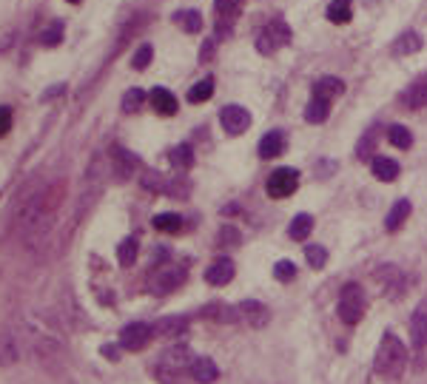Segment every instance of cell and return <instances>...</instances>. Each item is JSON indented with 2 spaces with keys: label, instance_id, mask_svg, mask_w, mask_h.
Returning <instances> with one entry per match:
<instances>
[{
  "label": "cell",
  "instance_id": "cell-31",
  "mask_svg": "<svg viewBox=\"0 0 427 384\" xmlns=\"http://www.w3.org/2000/svg\"><path fill=\"white\" fill-rule=\"evenodd\" d=\"M143 103H146V94H143L140 89H131V91H126V94H123V111H129V114L140 111V108H143Z\"/></svg>",
  "mask_w": 427,
  "mask_h": 384
},
{
  "label": "cell",
  "instance_id": "cell-39",
  "mask_svg": "<svg viewBox=\"0 0 427 384\" xmlns=\"http://www.w3.org/2000/svg\"><path fill=\"white\" fill-rule=\"evenodd\" d=\"M11 128V111L6 106H0V137H6Z\"/></svg>",
  "mask_w": 427,
  "mask_h": 384
},
{
  "label": "cell",
  "instance_id": "cell-2",
  "mask_svg": "<svg viewBox=\"0 0 427 384\" xmlns=\"http://www.w3.org/2000/svg\"><path fill=\"white\" fill-rule=\"evenodd\" d=\"M365 316V293L359 285H345L339 293V319L345 325H356Z\"/></svg>",
  "mask_w": 427,
  "mask_h": 384
},
{
  "label": "cell",
  "instance_id": "cell-26",
  "mask_svg": "<svg viewBox=\"0 0 427 384\" xmlns=\"http://www.w3.org/2000/svg\"><path fill=\"white\" fill-rule=\"evenodd\" d=\"M169 160H171V166H174L177 171H186V168L194 166V151H191V146H177Z\"/></svg>",
  "mask_w": 427,
  "mask_h": 384
},
{
  "label": "cell",
  "instance_id": "cell-30",
  "mask_svg": "<svg viewBox=\"0 0 427 384\" xmlns=\"http://www.w3.org/2000/svg\"><path fill=\"white\" fill-rule=\"evenodd\" d=\"M388 140H391V143H393L396 148H402V151L413 146V134H411V131H408L405 126H393V128L388 131Z\"/></svg>",
  "mask_w": 427,
  "mask_h": 384
},
{
  "label": "cell",
  "instance_id": "cell-17",
  "mask_svg": "<svg viewBox=\"0 0 427 384\" xmlns=\"http://www.w3.org/2000/svg\"><path fill=\"white\" fill-rule=\"evenodd\" d=\"M186 328H189V322H186L183 316H169V319H160V322L154 325V333H157V336H166V339H174V336H183Z\"/></svg>",
  "mask_w": 427,
  "mask_h": 384
},
{
  "label": "cell",
  "instance_id": "cell-22",
  "mask_svg": "<svg viewBox=\"0 0 427 384\" xmlns=\"http://www.w3.org/2000/svg\"><path fill=\"white\" fill-rule=\"evenodd\" d=\"M331 114V100H322V97H313L305 108V120L308 123H325Z\"/></svg>",
  "mask_w": 427,
  "mask_h": 384
},
{
  "label": "cell",
  "instance_id": "cell-25",
  "mask_svg": "<svg viewBox=\"0 0 427 384\" xmlns=\"http://www.w3.org/2000/svg\"><path fill=\"white\" fill-rule=\"evenodd\" d=\"M174 20H177V26L183 29V31H200L203 29V14L200 11H194V9H189V11H180V14H174Z\"/></svg>",
  "mask_w": 427,
  "mask_h": 384
},
{
  "label": "cell",
  "instance_id": "cell-23",
  "mask_svg": "<svg viewBox=\"0 0 427 384\" xmlns=\"http://www.w3.org/2000/svg\"><path fill=\"white\" fill-rule=\"evenodd\" d=\"M422 49V37L416 34V31H405L396 43H393V54H413V51H419Z\"/></svg>",
  "mask_w": 427,
  "mask_h": 384
},
{
  "label": "cell",
  "instance_id": "cell-35",
  "mask_svg": "<svg viewBox=\"0 0 427 384\" xmlns=\"http://www.w3.org/2000/svg\"><path fill=\"white\" fill-rule=\"evenodd\" d=\"M239 9H242V0H216V11L225 20H233L239 14Z\"/></svg>",
  "mask_w": 427,
  "mask_h": 384
},
{
  "label": "cell",
  "instance_id": "cell-27",
  "mask_svg": "<svg viewBox=\"0 0 427 384\" xmlns=\"http://www.w3.org/2000/svg\"><path fill=\"white\" fill-rule=\"evenodd\" d=\"M154 228L163 231V233H177L183 228V219L177 213H157L154 216Z\"/></svg>",
  "mask_w": 427,
  "mask_h": 384
},
{
  "label": "cell",
  "instance_id": "cell-4",
  "mask_svg": "<svg viewBox=\"0 0 427 384\" xmlns=\"http://www.w3.org/2000/svg\"><path fill=\"white\" fill-rule=\"evenodd\" d=\"M296 186H299V174L293 168H276L268 177L265 191H268V196H273V199H285V196H291V193L296 191Z\"/></svg>",
  "mask_w": 427,
  "mask_h": 384
},
{
  "label": "cell",
  "instance_id": "cell-8",
  "mask_svg": "<svg viewBox=\"0 0 427 384\" xmlns=\"http://www.w3.org/2000/svg\"><path fill=\"white\" fill-rule=\"evenodd\" d=\"M183 279H186V271L183 268H163L154 279H151V288L157 290V293H171L174 288H180L183 285Z\"/></svg>",
  "mask_w": 427,
  "mask_h": 384
},
{
  "label": "cell",
  "instance_id": "cell-28",
  "mask_svg": "<svg viewBox=\"0 0 427 384\" xmlns=\"http://www.w3.org/2000/svg\"><path fill=\"white\" fill-rule=\"evenodd\" d=\"M137 251H140L137 239H123V242H120V248H117V259H120V265H123V268L134 265V259H137Z\"/></svg>",
  "mask_w": 427,
  "mask_h": 384
},
{
  "label": "cell",
  "instance_id": "cell-41",
  "mask_svg": "<svg viewBox=\"0 0 427 384\" xmlns=\"http://www.w3.org/2000/svg\"><path fill=\"white\" fill-rule=\"evenodd\" d=\"M69 3H80V0H69Z\"/></svg>",
  "mask_w": 427,
  "mask_h": 384
},
{
  "label": "cell",
  "instance_id": "cell-9",
  "mask_svg": "<svg viewBox=\"0 0 427 384\" xmlns=\"http://www.w3.org/2000/svg\"><path fill=\"white\" fill-rule=\"evenodd\" d=\"M411 342L416 350H425L427 345V302H422L411 316Z\"/></svg>",
  "mask_w": 427,
  "mask_h": 384
},
{
  "label": "cell",
  "instance_id": "cell-37",
  "mask_svg": "<svg viewBox=\"0 0 427 384\" xmlns=\"http://www.w3.org/2000/svg\"><path fill=\"white\" fill-rule=\"evenodd\" d=\"M206 316H211L216 322H233L236 319V313L228 305H211V308H206Z\"/></svg>",
  "mask_w": 427,
  "mask_h": 384
},
{
  "label": "cell",
  "instance_id": "cell-6",
  "mask_svg": "<svg viewBox=\"0 0 427 384\" xmlns=\"http://www.w3.org/2000/svg\"><path fill=\"white\" fill-rule=\"evenodd\" d=\"M191 356H189V350L186 348H177V350H166L163 353V359H160V365H157V373H160V379H166L169 382V376H177V373H183L186 368H191Z\"/></svg>",
  "mask_w": 427,
  "mask_h": 384
},
{
  "label": "cell",
  "instance_id": "cell-33",
  "mask_svg": "<svg viewBox=\"0 0 427 384\" xmlns=\"http://www.w3.org/2000/svg\"><path fill=\"white\" fill-rule=\"evenodd\" d=\"M373 148H376V131H368V134L359 140V146H356V157H359V160H371V157H373Z\"/></svg>",
  "mask_w": 427,
  "mask_h": 384
},
{
  "label": "cell",
  "instance_id": "cell-3",
  "mask_svg": "<svg viewBox=\"0 0 427 384\" xmlns=\"http://www.w3.org/2000/svg\"><path fill=\"white\" fill-rule=\"evenodd\" d=\"M291 43V29L285 20H271L259 34H256V49L262 54H273L276 49L288 46Z\"/></svg>",
  "mask_w": 427,
  "mask_h": 384
},
{
  "label": "cell",
  "instance_id": "cell-11",
  "mask_svg": "<svg viewBox=\"0 0 427 384\" xmlns=\"http://www.w3.org/2000/svg\"><path fill=\"white\" fill-rule=\"evenodd\" d=\"M149 100H151V108H154L157 114H163V117L177 114V97H174L169 89H154Z\"/></svg>",
  "mask_w": 427,
  "mask_h": 384
},
{
  "label": "cell",
  "instance_id": "cell-19",
  "mask_svg": "<svg viewBox=\"0 0 427 384\" xmlns=\"http://www.w3.org/2000/svg\"><path fill=\"white\" fill-rule=\"evenodd\" d=\"M405 106L408 108H425L427 106V77H419L413 86L405 91Z\"/></svg>",
  "mask_w": 427,
  "mask_h": 384
},
{
  "label": "cell",
  "instance_id": "cell-13",
  "mask_svg": "<svg viewBox=\"0 0 427 384\" xmlns=\"http://www.w3.org/2000/svg\"><path fill=\"white\" fill-rule=\"evenodd\" d=\"M282 151H285V134L282 131H268L259 140V157L271 160V157H279Z\"/></svg>",
  "mask_w": 427,
  "mask_h": 384
},
{
  "label": "cell",
  "instance_id": "cell-10",
  "mask_svg": "<svg viewBox=\"0 0 427 384\" xmlns=\"http://www.w3.org/2000/svg\"><path fill=\"white\" fill-rule=\"evenodd\" d=\"M239 316H242L251 328H265V325H268V319H271L268 308H265L262 302H253V299H248V302H242V305H239Z\"/></svg>",
  "mask_w": 427,
  "mask_h": 384
},
{
  "label": "cell",
  "instance_id": "cell-5",
  "mask_svg": "<svg viewBox=\"0 0 427 384\" xmlns=\"http://www.w3.org/2000/svg\"><path fill=\"white\" fill-rule=\"evenodd\" d=\"M154 336V328L151 325H143V322H131L120 330V348L126 350H143Z\"/></svg>",
  "mask_w": 427,
  "mask_h": 384
},
{
  "label": "cell",
  "instance_id": "cell-15",
  "mask_svg": "<svg viewBox=\"0 0 427 384\" xmlns=\"http://www.w3.org/2000/svg\"><path fill=\"white\" fill-rule=\"evenodd\" d=\"M191 376L200 384H214L216 376H219V370H216V365H214L209 356H200V359L191 362Z\"/></svg>",
  "mask_w": 427,
  "mask_h": 384
},
{
  "label": "cell",
  "instance_id": "cell-38",
  "mask_svg": "<svg viewBox=\"0 0 427 384\" xmlns=\"http://www.w3.org/2000/svg\"><path fill=\"white\" fill-rule=\"evenodd\" d=\"M273 276H276L279 282H291V279L296 276V265H293V262H288V259H282V262H276Z\"/></svg>",
  "mask_w": 427,
  "mask_h": 384
},
{
  "label": "cell",
  "instance_id": "cell-7",
  "mask_svg": "<svg viewBox=\"0 0 427 384\" xmlns=\"http://www.w3.org/2000/svg\"><path fill=\"white\" fill-rule=\"evenodd\" d=\"M219 123L228 134H242L248 126H251V114L242 108V106H225L219 111Z\"/></svg>",
  "mask_w": 427,
  "mask_h": 384
},
{
  "label": "cell",
  "instance_id": "cell-14",
  "mask_svg": "<svg viewBox=\"0 0 427 384\" xmlns=\"http://www.w3.org/2000/svg\"><path fill=\"white\" fill-rule=\"evenodd\" d=\"M111 166H114V177H117V180H129L131 171L137 168V160H134L129 151L114 148V151H111Z\"/></svg>",
  "mask_w": 427,
  "mask_h": 384
},
{
  "label": "cell",
  "instance_id": "cell-21",
  "mask_svg": "<svg viewBox=\"0 0 427 384\" xmlns=\"http://www.w3.org/2000/svg\"><path fill=\"white\" fill-rule=\"evenodd\" d=\"M311 231H313V216H308V213H296L293 222H291V228H288V236L296 239V242H302V239L311 236Z\"/></svg>",
  "mask_w": 427,
  "mask_h": 384
},
{
  "label": "cell",
  "instance_id": "cell-32",
  "mask_svg": "<svg viewBox=\"0 0 427 384\" xmlns=\"http://www.w3.org/2000/svg\"><path fill=\"white\" fill-rule=\"evenodd\" d=\"M305 259H308V265L311 268H325V262H328V251L322 248V245H308L305 248Z\"/></svg>",
  "mask_w": 427,
  "mask_h": 384
},
{
  "label": "cell",
  "instance_id": "cell-36",
  "mask_svg": "<svg viewBox=\"0 0 427 384\" xmlns=\"http://www.w3.org/2000/svg\"><path fill=\"white\" fill-rule=\"evenodd\" d=\"M60 40H63V23H54V26H49V29L40 34V43H43V46H49V49H51V46H57Z\"/></svg>",
  "mask_w": 427,
  "mask_h": 384
},
{
  "label": "cell",
  "instance_id": "cell-29",
  "mask_svg": "<svg viewBox=\"0 0 427 384\" xmlns=\"http://www.w3.org/2000/svg\"><path fill=\"white\" fill-rule=\"evenodd\" d=\"M211 94H214V80L211 77H206V80H200V83H194V86H191L189 100H191V103H206Z\"/></svg>",
  "mask_w": 427,
  "mask_h": 384
},
{
  "label": "cell",
  "instance_id": "cell-40",
  "mask_svg": "<svg viewBox=\"0 0 427 384\" xmlns=\"http://www.w3.org/2000/svg\"><path fill=\"white\" fill-rule=\"evenodd\" d=\"M100 353H103L106 359H111V362H117V359H120V353H117V348H114V345H103V348H100Z\"/></svg>",
  "mask_w": 427,
  "mask_h": 384
},
{
  "label": "cell",
  "instance_id": "cell-1",
  "mask_svg": "<svg viewBox=\"0 0 427 384\" xmlns=\"http://www.w3.org/2000/svg\"><path fill=\"white\" fill-rule=\"evenodd\" d=\"M405 365H408V350H405V345L399 342V336L385 333L382 342H379V348H376V362H373L376 373H379V376H388V379H396V376H402Z\"/></svg>",
  "mask_w": 427,
  "mask_h": 384
},
{
  "label": "cell",
  "instance_id": "cell-12",
  "mask_svg": "<svg viewBox=\"0 0 427 384\" xmlns=\"http://www.w3.org/2000/svg\"><path fill=\"white\" fill-rule=\"evenodd\" d=\"M233 279V262L231 259H216L206 271V282L209 285H228Z\"/></svg>",
  "mask_w": 427,
  "mask_h": 384
},
{
  "label": "cell",
  "instance_id": "cell-34",
  "mask_svg": "<svg viewBox=\"0 0 427 384\" xmlns=\"http://www.w3.org/2000/svg\"><path fill=\"white\" fill-rule=\"evenodd\" d=\"M151 57H154V49H151L149 43H146V46H140V49L134 51V57H131V66H134L137 71H143V69H149Z\"/></svg>",
  "mask_w": 427,
  "mask_h": 384
},
{
  "label": "cell",
  "instance_id": "cell-24",
  "mask_svg": "<svg viewBox=\"0 0 427 384\" xmlns=\"http://www.w3.org/2000/svg\"><path fill=\"white\" fill-rule=\"evenodd\" d=\"M353 17V11H351V0H331V6H328V20L331 23H348Z\"/></svg>",
  "mask_w": 427,
  "mask_h": 384
},
{
  "label": "cell",
  "instance_id": "cell-16",
  "mask_svg": "<svg viewBox=\"0 0 427 384\" xmlns=\"http://www.w3.org/2000/svg\"><path fill=\"white\" fill-rule=\"evenodd\" d=\"M371 168H373V177L382 180V183H393V180L399 177V163H396V160H388V157H373Z\"/></svg>",
  "mask_w": 427,
  "mask_h": 384
},
{
  "label": "cell",
  "instance_id": "cell-18",
  "mask_svg": "<svg viewBox=\"0 0 427 384\" xmlns=\"http://www.w3.org/2000/svg\"><path fill=\"white\" fill-rule=\"evenodd\" d=\"M411 211H413V205L408 202V199H399L393 208H391V213H388V219H385V228L393 233V231H399L402 225H405V219L411 216Z\"/></svg>",
  "mask_w": 427,
  "mask_h": 384
},
{
  "label": "cell",
  "instance_id": "cell-20",
  "mask_svg": "<svg viewBox=\"0 0 427 384\" xmlns=\"http://www.w3.org/2000/svg\"><path fill=\"white\" fill-rule=\"evenodd\" d=\"M345 91V83L336 80V77H322L316 86H313V97H322V100H333Z\"/></svg>",
  "mask_w": 427,
  "mask_h": 384
}]
</instances>
